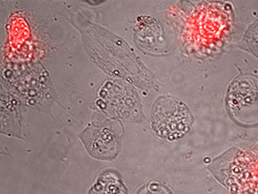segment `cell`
Masks as SVG:
<instances>
[{
	"label": "cell",
	"instance_id": "obj_1",
	"mask_svg": "<svg viewBox=\"0 0 258 194\" xmlns=\"http://www.w3.org/2000/svg\"><path fill=\"white\" fill-rule=\"evenodd\" d=\"M226 102L233 118L245 125L258 123V78L244 75L229 85Z\"/></svg>",
	"mask_w": 258,
	"mask_h": 194
},
{
	"label": "cell",
	"instance_id": "obj_2",
	"mask_svg": "<svg viewBox=\"0 0 258 194\" xmlns=\"http://www.w3.org/2000/svg\"><path fill=\"white\" fill-rule=\"evenodd\" d=\"M153 125L165 138L173 139L184 134L188 128L191 116L182 103L170 98L158 101L153 112Z\"/></svg>",
	"mask_w": 258,
	"mask_h": 194
},
{
	"label": "cell",
	"instance_id": "obj_3",
	"mask_svg": "<svg viewBox=\"0 0 258 194\" xmlns=\"http://www.w3.org/2000/svg\"><path fill=\"white\" fill-rule=\"evenodd\" d=\"M81 138L93 157L108 158V152L116 146V137L108 129L90 128L84 131Z\"/></svg>",
	"mask_w": 258,
	"mask_h": 194
},
{
	"label": "cell",
	"instance_id": "obj_4",
	"mask_svg": "<svg viewBox=\"0 0 258 194\" xmlns=\"http://www.w3.org/2000/svg\"><path fill=\"white\" fill-rule=\"evenodd\" d=\"M89 194H124L122 185L113 178L102 177L90 190Z\"/></svg>",
	"mask_w": 258,
	"mask_h": 194
}]
</instances>
